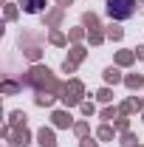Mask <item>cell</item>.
I'll return each instance as SVG.
<instances>
[{"instance_id":"6da1fadb","label":"cell","mask_w":144,"mask_h":147,"mask_svg":"<svg viewBox=\"0 0 144 147\" xmlns=\"http://www.w3.org/2000/svg\"><path fill=\"white\" fill-rule=\"evenodd\" d=\"M105 11L110 20H130L136 14V0H108Z\"/></svg>"},{"instance_id":"7a4b0ae2","label":"cell","mask_w":144,"mask_h":147,"mask_svg":"<svg viewBox=\"0 0 144 147\" xmlns=\"http://www.w3.org/2000/svg\"><path fill=\"white\" fill-rule=\"evenodd\" d=\"M20 3H23V6H26V11H31V14L40 11V9L45 6V0H20Z\"/></svg>"}]
</instances>
